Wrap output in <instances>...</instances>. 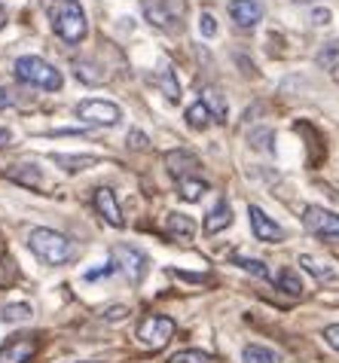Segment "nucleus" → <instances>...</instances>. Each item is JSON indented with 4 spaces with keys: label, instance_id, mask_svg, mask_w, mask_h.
I'll return each mask as SVG.
<instances>
[{
    "label": "nucleus",
    "instance_id": "1",
    "mask_svg": "<svg viewBox=\"0 0 339 363\" xmlns=\"http://www.w3.org/2000/svg\"><path fill=\"white\" fill-rule=\"evenodd\" d=\"M43 9L52 22V31L65 40V43H83L86 34H89V22H86V13L77 0H43Z\"/></svg>",
    "mask_w": 339,
    "mask_h": 363
},
{
    "label": "nucleus",
    "instance_id": "2",
    "mask_svg": "<svg viewBox=\"0 0 339 363\" xmlns=\"http://www.w3.org/2000/svg\"><path fill=\"white\" fill-rule=\"evenodd\" d=\"M28 247H31L34 257H40L46 266H65L77 257V247L71 238H65L62 232H55V229H43V226L31 229Z\"/></svg>",
    "mask_w": 339,
    "mask_h": 363
},
{
    "label": "nucleus",
    "instance_id": "3",
    "mask_svg": "<svg viewBox=\"0 0 339 363\" xmlns=\"http://www.w3.org/2000/svg\"><path fill=\"white\" fill-rule=\"evenodd\" d=\"M16 77L22 79L28 86H37V89H46V92H58V89L65 86V77L62 70H55L49 62L37 55H22L16 62Z\"/></svg>",
    "mask_w": 339,
    "mask_h": 363
},
{
    "label": "nucleus",
    "instance_id": "4",
    "mask_svg": "<svg viewBox=\"0 0 339 363\" xmlns=\"http://www.w3.org/2000/svg\"><path fill=\"white\" fill-rule=\"evenodd\" d=\"M144 16L150 25L162 28V31H181L187 18V0H156V4H144Z\"/></svg>",
    "mask_w": 339,
    "mask_h": 363
},
{
    "label": "nucleus",
    "instance_id": "5",
    "mask_svg": "<svg viewBox=\"0 0 339 363\" xmlns=\"http://www.w3.org/2000/svg\"><path fill=\"white\" fill-rule=\"evenodd\" d=\"M174 330L177 324L172 318H165V315H147L141 324H138V342H141L144 348H165L168 345V339L174 336Z\"/></svg>",
    "mask_w": 339,
    "mask_h": 363
},
{
    "label": "nucleus",
    "instance_id": "6",
    "mask_svg": "<svg viewBox=\"0 0 339 363\" xmlns=\"http://www.w3.org/2000/svg\"><path fill=\"white\" fill-rule=\"evenodd\" d=\"M77 116L89 125H116L123 119V110H119L113 101H101V98H86L77 104Z\"/></svg>",
    "mask_w": 339,
    "mask_h": 363
},
{
    "label": "nucleus",
    "instance_id": "7",
    "mask_svg": "<svg viewBox=\"0 0 339 363\" xmlns=\"http://www.w3.org/2000/svg\"><path fill=\"white\" fill-rule=\"evenodd\" d=\"M40 339L34 333H18V336L6 339V345L0 348V363H28L37 354Z\"/></svg>",
    "mask_w": 339,
    "mask_h": 363
},
{
    "label": "nucleus",
    "instance_id": "8",
    "mask_svg": "<svg viewBox=\"0 0 339 363\" xmlns=\"http://www.w3.org/2000/svg\"><path fill=\"white\" fill-rule=\"evenodd\" d=\"M303 223L309 232H315V235H324V238H339V214L333 211H324L318 205H309L306 214H303Z\"/></svg>",
    "mask_w": 339,
    "mask_h": 363
},
{
    "label": "nucleus",
    "instance_id": "9",
    "mask_svg": "<svg viewBox=\"0 0 339 363\" xmlns=\"http://www.w3.org/2000/svg\"><path fill=\"white\" fill-rule=\"evenodd\" d=\"M248 220H251V232H254L257 241H269V245H275V241L284 238V229L278 226L272 217H266L263 208L251 205V208H248Z\"/></svg>",
    "mask_w": 339,
    "mask_h": 363
},
{
    "label": "nucleus",
    "instance_id": "10",
    "mask_svg": "<svg viewBox=\"0 0 339 363\" xmlns=\"http://www.w3.org/2000/svg\"><path fill=\"white\" fill-rule=\"evenodd\" d=\"M113 259H119V266L126 269V275L132 284H138V281H144L147 275V257L141 254V250H135V247H126V245H116L113 247Z\"/></svg>",
    "mask_w": 339,
    "mask_h": 363
},
{
    "label": "nucleus",
    "instance_id": "11",
    "mask_svg": "<svg viewBox=\"0 0 339 363\" xmlns=\"http://www.w3.org/2000/svg\"><path fill=\"white\" fill-rule=\"evenodd\" d=\"M95 211H98V214H101L111 226H116V229L126 226V217H123V211H119L116 193H113L111 186H98V189H95Z\"/></svg>",
    "mask_w": 339,
    "mask_h": 363
},
{
    "label": "nucleus",
    "instance_id": "12",
    "mask_svg": "<svg viewBox=\"0 0 339 363\" xmlns=\"http://www.w3.org/2000/svg\"><path fill=\"white\" fill-rule=\"evenodd\" d=\"M229 16L238 28H254L263 18V4L260 0H233L229 4Z\"/></svg>",
    "mask_w": 339,
    "mask_h": 363
},
{
    "label": "nucleus",
    "instance_id": "13",
    "mask_svg": "<svg viewBox=\"0 0 339 363\" xmlns=\"http://www.w3.org/2000/svg\"><path fill=\"white\" fill-rule=\"evenodd\" d=\"M165 168H168V174H174L177 180H184V177L196 174L199 159L193 153H187V150H172V153H165Z\"/></svg>",
    "mask_w": 339,
    "mask_h": 363
},
{
    "label": "nucleus",
    "instance_id": "14",
    "mask_svg": "<svg viewBox=\"0 0 339 363\" xmlns=\"http://www.w3.org/2000/svg\"><path fill=\"white\" fill-rule=\"evenodd\" d=\"M229 223H233V208L226 205V201H217V205L208 211V217H205V232L208 235H217V232H223Z\"/></svg>",
    "mask_w": 339,
    "mask_h": 363
},
{
    "label": "nucleus",
    "instance_id": "15",
    "mask_svg": "<svg viewBox=\"0 0 339 363\" xmlns=\"http://www.w3.org/2000/svg\"><path fill=\"white\" fill-rule=\"evenodd\" d=\"M165 232L172 238H193L196 235V223L187 214H168L165 217Z\"/></svg>",
    "mask_w": 339,
    "mask_h": 363
},
{
    "label": "nucleus",
    "instance_id": "16",
    "mask_svg": "<svg viewBox=\"0 0 339 363\" xmlns=\"http://www.w3.org/2000/svg\"><path fill=\"white\" fill-rule=\"evenodd\" d=\"M52 162L62 165L65 171H71V174H77V171H86V168L98 165V156H67V153H55Z\"/></svg>",
    "mask_w": 339,
    "mask_h": 363
},
{
    "label": "nucleus",
    "instance_id": "17",
    "mask_svg": "<svg viewBox=\"0 0 339 363\" xmlns=\"http://www.w3.org/2000/svg\"><path fill=\"white\" fill-rule=\"evenodd\" d=\"M300 266L309 272V275H315L318 281H336V272H333V266L330 263H321V259H315V257H309V254H303L300 257Z\"/></svg>",
    "mask_w": 339,
    "mask_h": 363
},
{
    "label": "nucleus",
    "instance_id": "18",
    "mask_svg": "<svg viewBox=\"0 0 339 363\" xmlns=\"http://www.w3.org/2000/svg\"><path fill=\"white\" fill-rule=\"evenodd\" d=\"M211 119H214V116H211V110L205 107V101H202V98H199L196 104H189V107H187V125H189V128H196V132H199V128H208V123H211Z\"/></svg>",
    "mask_w": 339,
    "mask_h": 363
},
{
    "label": "nucleus",
    "instance_id": "19",
    "mask_svg": "<svg viewBox=\"0 0 339 363\" xmlns=\"http://www.w3.org/2000/svg\"><path fill=\"white\" fill-rule=\"evenodd\" d=\"M177 189H181L184 201H199L208 193V184L202 177H184V180H177Z\"/></svg>",
    "mask_w": 339,
    "mask_h": 363
},
{
    "label": "nucleus",
    "instance_id": "20",
    "mask_svg": "<svg viewBox=\"0 0 339 363\" xmlns=\"http://www.w3.org/2000/svg\"><path fill=\"white\" fill-rule=\"evenodd\" d=\"M28 318H31V306L28 302H9V306L0 308V320L4 324H22Z\"/></svg>",
    "mask_w": 339,
    "mask_h": 363
},
{
    "label": "nucleus",
    "instance_id": "21",
    "mask_svg": "<svg viewBox=\"0 0 339 363\" xmlns=\"http://www.w3.org/2000/svg\"><path fill=\"white\" fill-rule=\"evenodd\" d=\"M156 86L162 89V95L168 101H181V86H177V77L172 74V67H162L156 77Z\"/></svg>",
    "mask_w": 339,
    "mask_h": 363
},
{
    "label": "nucleus",
    "instance_id": "22",
    "mask_svg": "<svg viewBox=\"0 0 339 363\" xmlns=\"http://www.w3.org/2000/svg\"><path fill=\"white\" fill-rule=\"evenodd\" d=\"M242 360L245 363H282V357H278L275 351H269L263 345H248L242 351Z\"/></svg>",
    "mask_w": 339,
    "mask_h": 363
},
{
    "label": "nucleus",
    "instance_id": "23",
    "mask_svg": "<svg viewBox=\"0 0 339 363\" xmlns=\"http://www.w3.org/2000/svg\"><path fill=\"white\" fill-rule=\"evenodd\" d=\"M202 101H205V107L211 110L214 123H226V104L221 101V95H217L214 89H202Z\"/></svg>",
    "mask_w": 339,
    "mask_h": 363
},
{
    "label": "nucleus",
    "instance_id": "24",
    "mask_svg": "<svg viewBox=\"0 0 339 363\" xmlns=\"http://www.w3.org/2000/svg\"><path fill=\"white\" fill-rule=\"evenodd\" d=\"M168 363H214V357L199 348H184V351H174Z\"/></svg>",
    "mask_w": 339,
    "mask_h": 363
},
{
    "label": "nucleus",
    "instance_id": "25",
    "mask_svg": "<svg viewBox=\"0 0 339 363\" xmlns=\"http://www.w3.org/2000/svg\"><path fill=\"white\" fill-rule=\"evenodd\" d=\"M278 287H282L284 294H291V296H300V294H303V281L296 278L291 269H284L282 275H278Z\"/></svg>",
    "mask_w": 339,
    "mask_h": 363
},
{
    "label": "nucleus",
    "instance_id": "26",
    "mask_svg": "<svg viewBox=\"0 0 339 363\" xmlns=\"http://www.w3.org/2000/svg\"><path fill=\"white\" fill-rule=\"evenodd\" d=\"M16 263H13V257H0V287H9L16 281Z\"/></svg>",
    "mask_w": 339,
    "mask_h": 363
},
{
    "label": "nucleus",
    "instance_id": "27",
    "mask_svg": "<svg viewBox=\"0 0 339 363\" xmlns=\"http://www.w3.org/2000/svg\"><path fill=\"white\" fill-rule=\"evenodd\" d=\"M9 177H13V180H22V184H28V186H37L40 184V174H37V171L31 168V171H22V165H16L13 171H9Z\"/></svg>",
    "mask_w": 339,
    "mask_h": 363
},
{
    "label": "nucleus",
    "instance_id": "28",
    "mask_svg": "<svg viewBox=\"0 0 339 363\" xmlns=\"http://www.w3.org/2000/svg\"><path fill=\"white\" fill-rule=\"evenodd\" d=\"M235 263L242 266L245 272H254L257 278H269V269H266V266L260 263V259H235Z\"/></svg>",
    "mask_w": 339,
    "mask_h": 363
},
{
    "label": "nucleus",
    "instance_id": "29",
    "mask_svg": "<svg viewBox=\"0 0 339 363\" xmlns=\"http://www.w3.org/2000/svg\"><path fill=\"white\" fill-rule=\"evenodd\" d=\"M113 269H116V263H113V259H107L104 266H98V269H92V272H86V281H98V278H107V275H111Z\"/></svg>",
    "mask_w": 339,
    "mask_h": 363
},
{
    "label": "nucleus",
    "instance_id": "30",
    "mask_svg": "<svg viewBox=\"0 0 339 363\" xmlns=\"http://www.w3.org/2000/svg\"><path fill=\"white\" fill-rule=\"evenodd\" d=\"M199 31H202L205 37H214L217 34V25H214V16L211 13H202V18H199Z\"/></svg>",
    "mask_w": 339,
    "mask_h": 363
},
{
    "label": "nucleus",
    "instance_id": "31",
    "mask_svg": "<svg viewBox=\"0 0 339 363\" xmlns=\"http://www.w3.org/2000/svg\"><path fill=\"white\" fill-rule=\"evenodd\" d=\"M126 144L132 147V150H147V144H150V140H147V135L144 132H132L126 138Z\"/></svg>",
    "mask_w": 339,
    "mask_h": 363
},
{
    "label": "nucleus",
    "instance_id": "32",
    "mask_svg": "<svg viewBox=\"0 0 339 363\" xmlns=\"http://www.w3.org/2000/svg\"><path fill=\"white\" fill-rule=\"evenodd\" d=\"M126 315H128V308H126V306H113V308H107V311H104V320L116 324V320H123Z\"/></svg>",
    "mask_w": 339,
    "mask_h": 363
},
{
    "label": "nucleus",
    "instance_id": "33",
    "mask_svg": "<svg viewBox=\"0 0 339 363\" xmlns=\"http://www.w3.org/2000/svg\"><path fill=\"white\" fill-rule=\"evenodd\" d=\"M324 339H327V345H333L339 351V324H330L324 330Z\"/></svg>",
    "mask_w": 339,
    "mask_h": 363
},
{
    "label": "nucleus",
    "instance_id": "34",
    "mask_svg": "<svg viewBox=\"0 0 339 363\" xmlns=\"http://www.w3.org/2000/svg\"><path fill=\"white\" fill-rule=\"evenodd\" d=\"M269 138H272L269 132H254V135H251V144H254L257 150H266V147H269V144H266Z\"/></svg>",
    "mask_w": 339,
    "mask_h": 363
},
{
    "label": "nucleus",
    "instance_id": "35",
    "mask_svg": "<svg viewBox=\"0 0 339 363\" xmlns=\"http://www.w3.org/2000/svg\"><path fill=\"white\" fill-rule=\"evenodd\" d=\"M16 104V95L9 92V89H0V110H6V107H13Z\"/></svg>",
    "mask_w": 339,
    "mask_h": 363
},
{
    "label": "nucleus",
    "instance_id": "36",
    "mask_svg": "<svg viewBox=\"0 0 339 363\" xmlns=\"http://www.w3.org/2000/svg\"><path fill=\"white\" fill-rule=\"evenodd\" d=\"M312 22H315V25H327V22H330V13H327V9H315Z\"/></svg>",
    "mask_w": 339,
    "mask_h": 363
},
{
    "label": "nucleus",
    "instance_id": "37",
    "mask_svg": "<svg viewBox=\"0 0 339 363\" xmlns=\"http://www.w3.org/2000/svg\"><path fill=\"white\" fill-rule=\"evenodd\" d=\"M9 144H13V132H9V128H0V150L9 147Z\"/></svg>",
    "mask_w": 339,
    "mask_h": 363
},
{
    "label": "nucleus",
    "instance_id": "38",
    "mask_svg": "<svg viewBox=\"0 0 339 363\" xmlns=\"http://www.w3.org/2000/svg\"><path fill=\"white\" fill-rule=\"evenodd\" d=\"M4 25H6V9L0 6V28H4Z\"/></svg>",
    "mask_w": 339,
    "mask_h": 363
},
{
    "label": "nucleus",
    "instance_id": "39",
    "mask_svg": "<svg viewBox=\"0 0 339 363\" xmlns=\"http://www.w3.org/2000/svg\"><path fill=\"white\" fill-rule=\"evenodd\" d=\"M333 79H339V65H336V67H333Z\"/></svg>",
    "mask_w": 339,
    "mask_h": 363
},
{
    "label": "nucleus",
    "instance_id": "40",
    "mask_svg": "<svg viewBox=\"0 0 339 363\" xmlns=\"http://www.w3.org/2000/svg\"><path fill=\"white\" fill-rule=\"evenodd\" d=\"M83 363H95V360H83Z\"/></svg>",
    "mask_w": 339,
    "mask_h": 363
}]
</instances>
